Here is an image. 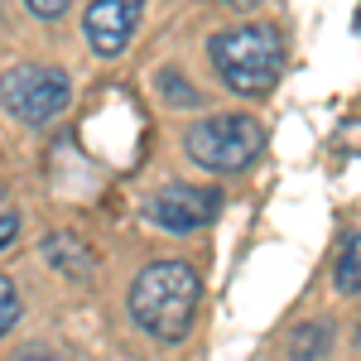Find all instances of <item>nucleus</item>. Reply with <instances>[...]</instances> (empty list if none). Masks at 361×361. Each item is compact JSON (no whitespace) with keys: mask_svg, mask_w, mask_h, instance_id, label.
Instances as JSON below:
<instances>
[{"mask_svg":"<svg viewBox=\"0 0 361 361\" xmlns=\"http://www.w3.org/2000/svg\"><path fill=\"white\" fill-rule=\"evenodd\" d=\"M202 275L188 260H154L130 284V318L154 342H183L197 318Z\"/></svg>","mask_w":361,"mask_h":361,"instance_id":"nucleus-1","label":"nucleus"},{"mask_svg":"<svg viewBox=\"0 0 361 361\" xmlns=\"http://www.w3.org/2000/svg\"><path fill=\"white\" fill-rule=\"evenodd\" d=\"M15 236H20V217H15V212H0V250L10 246Z\"/></svg>","mask_w":361,"mask_h":361,"instance_id":"nucleus-13","label":"nucleus"},{"mask_svg":"<svg viewBox=\"0 0 361 361\" xmlns=\"http://www.w3.org/2000/svg\"><path fill=\"white\" fill-rule=\"evenodd\" d=\"M140 15H145V0H92L82 15V39L102 58H116L135 39Z\"/></svg>","mask_w":361,"mask_h":361,"instance_id":"nucleus-6","label":"nucleus"},{"mask_svg":"<svg viewBox=\"0 0 361 361\" xmlns=\"http://www.w3.org/2000/svg\"><path fill=\"white\" fill-rule=\"evenodd\" d=\"M207 58L236 97H265L284 73V34L279 25H236L207 39Z\"/></svg>","mask_w":361,"mask_h":361,"instance_id":"nucleus-2","label":"nucleus"},{"mask_svg":"<svg viewBox=\"0 0 361 361\" xmlns=\"http://www.w3.org/2000/svg\"><path fill=\"white\" fill-rule=\"evenodd\" d=\"M20 313H25V299H20L15 279L0 275V337H5L10 328H15V323H20Z\"/></svg>","mask_w":361,"mask_h":361,"instance_id":"nucleus-10","label":"nucleus"},{"mask_svg":"<svg viewBox=\"0 0 361 361\" xmlns=\"http://www.w3.org/2000/svg\"><path fill=\"white\" fill-rule=\"evenodd\" d=\"M357 29H361V15H357Z\"/></svg>","mask_w":361,"mask_h":361,"instance_id":"nucleus-17","label":"nucleus"},{"mask_svg":"<svg viewBox=\"0 0 361 361\" xmlns=\"http://www.w3.org/2000/svg\"><path fill=\"white\" fill-rule=\"evenodd\" d=\"M154 82H159V92H164L169 106H197V92L183 82V78H178V68H164V73H159Z\"/></svg>","mask_w":361,"mask_h":361,"instance_id":"nucleus-11","label":"nucleus"},{"mask_svg":"<svg viewBox=\"0 0 361 361\" xmlns=\"http://www.w3.org/2000/svg\"><path fill=\"white\" fill-rule=\"evenodd\" d=\"M183 149H188L193 164L212 169V173H241L246 164L260 159V149H265V126H260L255 116H241V111L202 116L197 126H188Z\"/></svg>","mask_w":361,"mask_h":361,"instance_id":"nucleus-3","label":"nucleus"},{"mask_svg":"<svg viewBox=\"0 0 361 361\" xmlns=\"http://www.w3.org/2000/svg\"><path fill=\"white\" fill-rule=\"evenodd\" d=\"M222 212V193L207 188V183H169L145 202V217L159 226V231H173V236H193Z\"/></svg>","mask_w":361,"mask_h":361,"instance_id":"nucleus-5","label":"nucleus"},{"mask_svg":"<svg viewBox=\"0 0 361 361\" xmlns=\"http://www.w3.org/2000/svg\"><path fill=\"white\" fill-rule=\"evenodd\" d=\"M342 149H357L361 154V121H347L342 126Z\"/></svg>","mask_w":361,"mask_h":361,"instance_id":"nucleus-14","label":"nucleus"},{"mask_svg":"<svg viewBox=\"0 0 361 361\" xmlns=\"http://www.w3.org/2000/svg\"><path fill=\"white\" fill-rule=\"evenodd\" d=\"M73 82L63 68L49 63H15L10 73H0V106L5 116L25 121V126H49L68 111Z\"/></svg>","mask_w":361,"mask_h":361,"instance_id":"nucleus-4","label":"nucleus"},{"mask_svg":"<svg viewBox=\"0 0 361 361\" xmlns=\"http://www.w3.org/2000/svg\"><path fill=\"white\" fill-rule=\"evenodd\" d=\"M333 289L342 299H357L361 294V231H352L342 250H337V265H333Z\"/></svg>","mask_w":361,"mask_h":361,"instance_id":"nucleus-8","label":"nucleus"},{"mask_svg":"<svg viewBox=\"0 0 361 361\" xmlns=\"http://www.w3.org/2000/svg\"><path fill=\"white\" fill-rule=\"evenodd\" d=\"M44 260H49L54 270H63V275H73V279L92 275V250H87L82 241H73V236H49V241H44Z\"/></svg>","mask_w":361,"mask_h":361,"instance_id":"nucleus-7","label":"nucleus"},{"mask_svg":"<svg viewBox=\"0 0 361 361\" xmlns=\"http://www.w3.org/2000/svg\"><path fill=\"white\" fill-rule=\"evenodd\" d=\"M328 347H333V328L328 323H304L289 337V357H299V361H318Z\"/></svg>","mask_w":361,"mask_h":361,"instance_id":"nucleus-9","label":"nucleus"},{"mask_svg":"<svg viewBox=\"0 0 361 361\" xmlns=\"http://www.w3.org/2000/svg\"><path fill=\"white\" fill-rule=\"evenodd\" d=\"M20 361H58V357H44V352H25Z\"/></svg>","mask_w":361,"mask_h":361,"instance_id":"nucleus-15","label":"nucleus"},{"mask_svg":"<svg viewBox=\"0 0 361 361\" xmlns=\"http://www.w3.org/2000/svg\"><path fill=\"white\" fill-rule=\"evenodd\" d=\"M226 5H236V10H250V5H260V0H226Z\"/></svg>","mask_w":361,"mask_h":361,"instance_id":"nucleus-16","label":"nucleus"},{"mask_svg":"<svg viewBox=\"0 0 361 361\" xmlns=\"http://www.w3.org/2000/svg\"><path fill=\"white\" fill-rule=\"evenodd\" d=\"M25 5H29V15H34V20L54 25V20H63V15H68V5H73V0H25Z\"/></svg>","mask_w":361,"mask_h":361,"instance_id":"nucleus-12","label":"nucleus"}]
</instances>
